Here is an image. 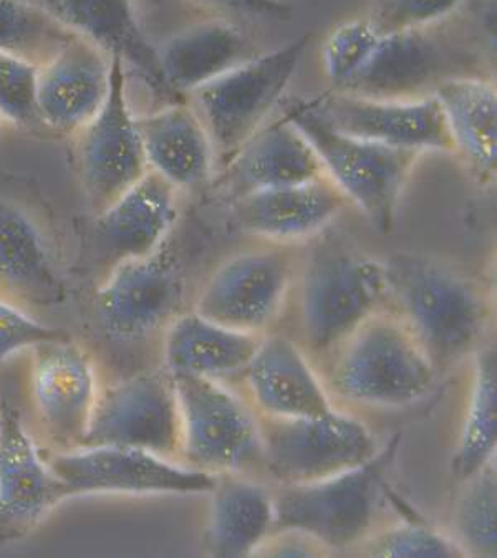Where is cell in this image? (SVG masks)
Returning <instances> with one entry per match:
<instances>
[{
	"label": "cell",
	"mask_w": 497,
	"mask_h": 558,
	"mask_svg": "<svg viewBox=\"0 0 497 558\" xmlns=\"http://www.w3.org/2000/svg\"><path fill=\"white\" fill-rule=\"evenodd\" d=\"M0 289L37 305L59 304L62 279L34 219L0 196Z\"/></svg>",
	"instance_id": "cell-29"
},
{
	"label": "cell",
	"mask_w": 497,
	"mask_h": 558,
	"mask_svg": "<svg viewBox=\"0 0 497 558\" xmlns=\"http://www.w3.org/2000/svg\"><path fill=\"white\" fill-rule=\"evenodd\" d=\"M308 41L311 37L304 35L272 52L257 53L191 92L193 108L206 126L221 166L267 123L294 78Z\"/></svg>",
	"instance_id": "cell-6"
},
{
	"label": "cell",
	"mask_w": 497,
	"mask_h": 558,
	"mask_svg": "<svg viewBox=\"0 0 497 558\" xmlns=\"http://www.w3.org/2000/svg\"><path fill=\"white\" fill-rule=\"evenodd\" d=\"M78 165L83 187L100 214L148 173L145 149L126 98V69L111 59L110 92L97 117L82 128Z\"/></svg>",
	"instance_id": "cell-12"
},
{
	"label": "cell",
	"mask_w": 497,
	"mask_h": 558,
	"mask_svg": "<svg viewBox=\"0 0 497 558\" xmlns=\"http://www.w3.org/2000/svg\"><path fill=\"white\" fill-rule=\"evenodd\" d=\"M307 101L331 128L346 135L420 155L454 153L435 95L411 100H377L334 90Z\"/></svg>",
	"instance_id": "cell-14"
},
{
	"label": "cell",
	"mask_w": 497,
	"mask_h": 558,
	"mask_svg": "<svg viewBox=\"0 0 497 558\" xmlns=\"http://www.w3.org/2000/svg\"><path fill=\"white\" fill-rule=\"evenodd\" d=\"M204 548L219 558L248 557L274 532V493L239 472L216 474Z\"/></svg>",
	"instance_id": "cell-26"
},
{
	"label": "cell",
	"mask_w": 497,
	"mask_h": 558,
	"mask_svg": "<svg viewBox=\"0 0 497 558\" xmlns=\"http://www.w3.org/2000/svg\"><path fill=\"white\" fill-rule=\"evenodd\" d=\"M282 114L301 130L325 174L356 204L375 228L388 232L420 153L366 142L331 128L307 100H287Z\"/></svg>",
	"instance_id": "cell-5"
},
{
	"label": "cell",
	"mask_w": 497,
	"mask_h": 558,
	"mask_svg": "<svg viewBox=\"0 0 497 558\" xmlns=\"http://www.w3.org/2000/svg\"><path fill=\"white\" fill-rule=\"evenodd\" d=\"M266 542L272 544V547L263 545L259 551L267 548V554L274 555V557H315L324 550V547L317 542L298 534V532H272Z\"/></svg>",
	"instance_id": "cell-39"
},
{
	"label": "cell",
	"mask_w": 497,
	"mask_h": 558,
	"mask_svg": "<svg viewBox=\"0 0 497 558\" xmlns=\"http://www.w3.org/2000/svg\"><path fill=\"white\" fill-rule=\"evenodd\" d=\"M433 95L445 114L454 153L477 180L493 181L497 162V92L493 82L449 76Z\"/></svg>",
	"instance_id": "cell-28"
},
{
	"label": "cell",
	"mask_w": 497,
	"mask_h": 558,
	"mask_svg": "<svg viewBox=\"0 0 497 558\" xmlns=\"http://www.w3.org/2000/svg\"><path fill=\"white\" fill-rule=\"evenodd\" d=\"M156 49L162 76L180 97L257 56L244 32L221 19L191 25Z\"/></svg>",
	"instance_id": "cell-25"
},
{
	"label": "cell",
	"mask_w": 497,
	"mask_h": 558,
	"mask_svg": "<svg viewBox=\"0 0 497 558\" xmlns=\"http://www.w3.org/2000/svg\"><path fill=\"white\" fill-rule=\"evenodd\" d=\"M110 82L111 57L88 38L73 35L38 69L41 123L63 133L87 126L104 107Z\"/></svg>",
	"instance_id": "cell-20"
},
{
	"label": "cell",
	"mask_w": 497,
	"mask_h": 558,
	"mask_svg": "<svg viewBox=\"0 0 497 558\" xmlns=\"http://www.w3.org/2000/svg\"><path fill=\"white\" fill-rule=\"evenodd\" d=\"M50 469L76 494H204L216 476L143 449L121 446L76 448L56 456Z\"/></svg>",
	"instance_id": "cell-13"
},
{
	"label": "cell",
	"mask_w": 497,
	"mask_h": 558,
	"mask_svg": "<svg viewBox=\"0 0 497 558\" xmlns=\"http://www.w3.org/2000/svg\"><path fill=\"white\" fill-rule=\"evenodd\" d=\"M65 25L100 47L124 69L138 75L148 90L165 105L183 101L171 90L159 66L158 49L140 24L133 0H32Z\"/></svg>",
	"instance_id": "cell-17"
},
{
	"label": "cell",
	"mask_w": 497,
	"mask_h": 558,
	"mask_svg": "<svg viewBox=\"0 0 497 558\" xmlns=\"http://www.w3.org/2000/svg\"><path fill=\"white\" fill-rule=\"evenodd\" d=\"M32 395L41 423L56 441L78 448L97 401L90 356L70 340L35 345Z\"/></svg>",
	"instance_id": "cell-19"
},
{
	"label": "cell",
	"mask_w": 497,
	"mask_h": 558,
	"mask_svg": "<svg viewBox=\"0 0 497 558\" xmlns=\"http://www.w3.org/2000/svg\"><path fill=\"white\" fill-rule=\"evenodd\" d=\"M347 203L346 194L324 177L239 197L231 203V213L244 234L272 242H295L327 229Z\"/></svg>",
	"instance_id": "cell-22"
},
{
	"label": "cell",
	"mask_w": 497,
	"mask_h": 558,
	"mask_svg": "<svg viewBox=\"0 0 497 558\" xmlns=\"http://www.w3.org/2000/svg\"><path fill=\"white\" fill-rule=\"evenodd\" d=\"M365 544V551L372 557L449 558L463 555L451 537L426 525L410 522L373 535Z\"/></svg>",
	"instance_id": "cell-34"
},
{
	"label": "cell",
	"mask_w": 497,
	"mask_h": 558,
	"mask_svg": "<svg viewBox=\"0 0 497 558\" xmlns=\"http://www.w3.org/2000/svg\"><path fill=\"white\" fill-rule=\"evenodd\" d=\"M178 219V187L161 174L148 173L97 214L95 241L110 269L158 251Z\"/></svg>",
	"instance_id": "cell-18"
},
{
	"label": "cell",
	"mask_w": 497,
	"mask_h": 558,
	"mask_svg": "<svg viewBox=\"0 0 497 558\" xmlns=\"http://www.w3.org/2000/svg\"><path fill=\"white\" fill-rule=\"evenodd\" d=\"M328 393L359 407L401 408L432 393L438 368L400 318L385 311L328 353Z\"/></svg>",
	"instance_id": "cell-3"
},
{
	"label": "cell",
	"mask_w": 497,
	"mask_h": 558,
	"mask_svg": "<svg viewBox=\"0 0 497 558\" xmlns=\"http://www.w3.org/2000/svg\"><path fill=\"white\" fill-rule=\"evenodd\" d=\"M32 0H0V53L27 60L40 69L73 37Z\"/></svg>",
	"instance_id": "cell-31"
},
{
	"label": "cell",
	"mask_w": 497,
	"mask_h": 558,
	"mask_svg": "<svg viewBox=\"0 0 497 558\" xmlns=\"http://www.w3.org/2000/svg\"><path fill=\"white\" fill-rule=\"evenodd\" d=\"M181 420L180 454L190 468L225 474L263 468L259 417L216 379L171 375Z\"/></svg>",
	"instance_id": "cell-7"
},
{
	"label": "cell",
	"mask_w": 497,
	"mask_h": 558,
	"mask_svg": "<svg viewBox=\"0 0 497 558\" xmlns=\"http://www.w3.org/2000/svg\"><path fill=\"white\" fill-rule=\"evenodd\" d=\"M263 468L279 486L327 480L378 452L372 429L336 408L318 416L259 417Z\"/></svg>",
	"instance_id": "cell-8"
},
{
	"label": "cell",
	"mask_w": 497,
	"mask_h": 558,
	"mask_svg": "<svg viewBox=\"0 0 497 558\" xmlns=\"http://www.w3.org/2000/svg\"><path fill=\"white\" fill-rule=\"evenodd\" d=\"M448 60L423 28L381 31L336 92L377 100L428 97L449 78Z\"/></svg>",
	"instance_id": "cell-16"
},
{
	"label": "cell",
	"mask_w": 497,
	"mask_h": 558,
	"mask_svg": "<svg viewBox=\"0 0 497 558\" xmlns=\"http://www.w3.org/2000/svg\"><path fill=\"white\" fill-rule=\"evenodd\" d=\"M98 446L143 449L166 459L180 454V407L170 373H142L97 397L78 448Z\"/></svg>",
	"instance_id": "cell-9"
},
{
	"label": "cell",
	"mask_w": 497,
	"mask_h": 558,
	"mask_svg": "<svg viewBox=\"0 0 497 558\" xmlns=\"http://www.w3.org/2000/svg\"><path fill=\"white\" fill-rule=\"evenodd\" d=\"M387 311L416 338L438 372L481 349L490 302L477 280L443 260L397 254L385 263Z\"/></svg>",
	"instance_id": "cell-1"
},
{
	"label": "cell",
	"mask_w": 497,
	"mask_h": 558,
	"mask_svg": "<svg viewBox=\"0 0 497 558\" xmlns=\"http://www.w3.org/2000/svg\"><path fill=\"white\" fill-rule=\"evenodd\" d=\"M380 28L373 21H350L331 32L322 50L325 73L334 90L355 72Z\"/></svg>",
	"instance_id": "cell-35"
},
{
	"label": "cell",
	"mask_w": 497,
	"mask_h": 558,
	"mask_svg": "<svg viewBox=\"0 0 497 558\" xmlns=\"http://www.w3.org/2000/svg\"><path fill=\"white\" fill-rule=\"evenodd\" d=\"M57 340H69V335L34 320L0 300V363L28 347Z\"/></svg>",
	"instance_id": "cell-37"
},
{
	"label": "cell",
	"mask_w": 497,
	"mask_h": 558,
	"mask_svg": "<svg viewBox=\"0 0 497 558\" xmlns=\"http://www.w3.org/2000/svg\"><path fill=\"white\" fill-rule=\"evenodd\" d=\"M466 0H380L372 21L381 31L425 28L454 14Z\"/></svg>",
	"instance_id": "cell-36"
},
{
	"label": "cell",
	"mask_w": 497,
	"mask_h": 558,
	"mask_svg": "<svg viewBox=\"0 0 497 558\" xmlns=\"http://www.w3.org/2000/svg\"><path fill=\"white\" fill-rule=\"evenodd\" d=\"M327 177L324 165L294 123L283 114L251 136L221 168L218 191L229 203L257 191Z\"/></svg>",
	"instance_id": "cell-21"
},
{
	"label": "cell",
	"mask_w": 497,
	"mask_h": 558,
	"mask_svg": "<svg viewBox=\"0 0 497 558\" xmlns=\"http://www.w3.org/2000/svg\"><path fill=\"white\" fill-rule=\"evenodd\" d=\"M400 438L395 436L365 464L336 476L279 486L274 493V532H298L324 548L339 551L368 541Z\"/></svg>",
	"instance_id": "cell-4"
},
{
	"label": "cell",
	"mask_w": 497,
	"mask_h": 558,
	"mask_svg": "<svg viewBox=\"0 0 497 558\" xmlns=\"http://www.w3.org/2000/svg\"><path fill=\"white\" fill-rule=\"evenodd\" d=\"M385 263L337 232H318L301 272V328L305 347L328 355L363 322L387 311Z\"/></svg>",
	"instance_id": "cell-2"
},
{
	"label": "cell",
	"mask_w": 497,
	"mask_h": 558,
	"mask_svg": "<svg viewBox=\"0 0 497 558\" xmlns=\"http://www.w3.org/2000/svg\"><path fill=\"white\" fill-rule=\"evenodd\" d=\"M70 496L66 484L41 461L19 411L0 404V544L27 534Z\"/></svg>",
	"instance_id": "cell-15"
},
{
	"label": "cell",
	"mask_w": 497,
	"mask_h": 558,
	"mask_svg": "<svg viewBox=\"0 0 497 558\" xmlns=\"http://www.w3.org/2000/svg\"><path fill=\"white\" fill-rule=\"evenodd\" d=\"M496 352L477 350L473 388L460 446L454 456L456 476H473L494 462L497 449V372Z\"/></svg>",
	"instance_id": "cell-30"
},
{
	"label": "cell",
	"mask_w": 497,
	"mask_h": 558,
	"mask_svg": "<svg viewBox=\"0 0 497 558\" xmlns=\"http://www.w3.org/2000/svg\"><path fill=\"white\" fill-rule=\"evenodd\" d=\"M149 169L173 186L196 187L215 171V148L199 114L184 101L135 118Z\"/></svg>",
	"instance_id": "cell-24"
},
{
	"label": "cell",
	"mask_w": 497,
	"mask_h": 558,
	"mask_svg": "<svg viewBox=\"0 0 497 558\" xmlns=\"http://www.w3.org/2000/svg\"><path fill=\"white\" fill-rule=\"evenodd\" d=\"M292 274V257L283 248L232 255L204 283L194 312L222 327L260 335L279 318Z\"/></svg>",
	"instance_id": "cell-11"
},
{
	"label": "cell",
	"mask_w": 497,
	"mask_h": 558,
	"mask_svg": "<svg viewBox=\"0 0 497 558\" xmlns=\"http://www.w3.org/2000/svg\"><path fill=\"white\" fill-rule=\"evenodd\" d=\"M263 335L222 327L196 312L178 315L166 330L165 366L170 375L225 381L242 375Z\"/></svg>",
	"instance_id": "cell-27"
},
{
	"label": "cell",
	"mask_w": 497,
	"mask_h": 558,
	"mask_svg": "<svg viewBox=\"0 0 497 558\" xmlns=\"http://www.w3.org/2000/svg\"><path fill=\"white\" fill-rule=\"evenodd\" d=\"M37 82V65L0 53V117L28 130L41 126Z\"/></svg>",
	"instance_id": "cell-33"
},
{
	"label": "cell",
	"mask_w": 497,
	"mask_h": 558,
	"mask_svg": "<svg viewBox=\"0 0 497 558\" xmlns=\"http://www.w3.org/2000/svg\"><path fill=\"white\" fill-rule=\"evenodd\" d=\"M242 375L254 407L263 416H318L336 408L307 356L290 338H260Z\"/></svg>",
	"instance_id": "cell-23"
},
{
	"label": "cell",
	"mask_w": 497,
	"mask_h": 558,
	"mask_svg": "<svg viewBox=\"0 0 497 558\" xmlns=\"http://www.w3.org/2000/svg\"><path fill=\"white\" fill-rule=\"evenodd\" d=\"M184 280L170 239L153 254L111 269L97 293L98 322L108 337L136 341L178 317Z\"/></svg>",
	"instance_id": "cell-10"
},
{
	"label": "cell",
	"mask_w": 497,
	"mask_h": 558,
	"mask_svg": "<svg viewBox=\"0 0 497 558\" xmlns=\"http://www.w3.org/2000/svg\"><path fill=\"white\" fill-rule=\"evenodd\" d=\"M199 4L259 21H289L292 8L280 0H196Z\"/></svg>",
	"instance_id": "cell-38"
},
{
	"label": "cell",
	"mask_w": 497,
	"mask_h": 558,
	"mask_svg": "<svg viewBox=\"0 0 497 558\" xmlns=\"http://www.w3.org/2000/svg\"><path fill=\"white\" fill-rule=\"evenodd\" d=\"M452 541L461 554L497 555V481L494 462L464 480L451 518Z\"/></svg>",
	"instance_id": "cell-32"
}]
</instances>
